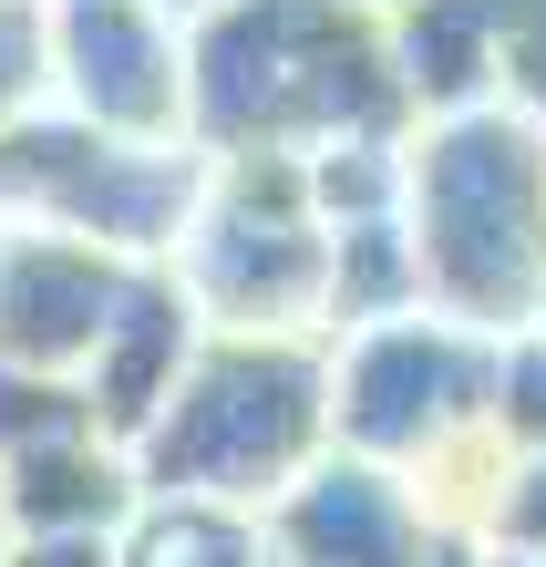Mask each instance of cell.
Here are the masks:
<instances>
[{
  "label": "cell",
  "mask_w": 546,
  "mask_h": 567,
  "mask_svg": "<svg viewBox=\"0 0 546 567\" xmlns=\"http://www.w3.org/2000/svg\"><path fill=\"white\" fill-rule=\"evenodd\" d=\"M382 31L340 0H217L186 31V145L196 155H310L402 135Z\"/></svg>",
  "instance_id": "6da1fadb"
},
{
  "label": "cell",
  "mask_w": 546,
  "mask_h": 567,
  "mask_svg": "<svg viewBox=\"0 0 546 567\" xmlns=\"http://www.w3.org/2000/svg\"><path fill=\"white\" fill-rule=\"evenodd\" d=\"M402 248H413L433 320L474 341L526 330L546 289V135L505 104L413 124L402 135Z\"/></svg>",
  "instance_id": "7a4b0ae2"
},
{
  "label": "cell",
  "mask_w": 546,
  "mask_h": 567,
  "mask_svg": "<svg viewBox=\"0 0 546 567\" xmlns=\"http://www.w3.org/2000/svg\"><path fill=\"white\" fill-rule=\"evenodd\" d=\"M330 454V351L320 341H196L165 413L124 444L134 495L268 516Z\"/></svg>",
  "instance_id": "3957f363"
},
{
  "label": "cell",
  "mask_w": 546,
  "mask_h": 567,
  "mask_svg": "<svg viewBox=\"0 0 546 567\" xmlns=\"http://www.w3.org/2000/svg\"><path fill=\"white\" fill-rule=\"evenodd\" d=\"M165 269L217 341H320L330 238L299 196V155H217Z\"/></svg>",
  "instance_id": "277c9868"
},
{
  "label": "cell",
  "mask_w": 546,
  "mask_h": 567,
  "mask_svg": "<svg viewBox=\"0 0 546 567\" xmlns=\"http://www.w3.org/2000/svg\"><path fill=\"white\" fill-rule=\"evenodd\" d=\"M330 351V454L423 475L433 454H454L464 433H485V341L433 310L340 330Z\"/></svg>",
  "instance_id": "5b68a950"
},
{
  "label": "cell",
  "mask_w": 546,
  "mask_h": 567,
  "mask_svg": "<svg viewBox=\"0 0 546 567\" xmlns=\"http://www.w3.org/2000/svg\"><path fill=\"white\" fill-rule=\"evenodd\" d=\"M42 104L73 114L83 135L186 145V31H165L145 0H42Z\"/></svg>",
  "instance_id": "8992f818"
},
{
  "label": "cell",
  "mask_w": 546,
  "mask_h": 567,
  "mask_svg": "<svg viewBox=\"0 0 546 567\" xmlns=\"http://www.w3.org/2000/svg\"><path fill=\"white\" fill-rule=\"evenodd\" d=\"M258 537H268V567H423L443 526L423 516L413 475L361 464V454H320L258 516Z\"/></svg>",
  "instance_id": "52a82bcc"
},
{
  "label": "cell",
  "mask_w": 546,
  "mask_h": 567,
  "mask_svg": "<svg viewBox=\"0 0 546 567\" xmlns=\"http://www.w3.org/2000/svg\"><path fill=\"white\" fill-rule=\"evenodd\" d=\"M114 289H124V258L52 238V227H0V361L73 382L93 330L114 320Z\"/></svg>",
  "instance_id": "ba28073f"
},
{
  "label": "cell",
  "mask_w": 546,
  "mask_h": 567,
  "mask_svg": "<svg viewBox=\"0 0 546 567\" xmlns=\"http://www.w3.org/2000/svg\"><path fill=\"white\" fill-rule=\"evenodd\" d=\"M196 341H207V320L186 310V289H176V269H124V289H114V320L93 330V351H83V413H93V433L124 454L134 433H145L155 413H165V392L186 382V361H196Z\"/></svg>",
  "instance_id": "9c48e42d"
},
{
  "label": "cell",
  "mask_w": 546,
  "mask_h": 567,
  "mask_svg": "<svg viewBox=\"0 0 546 567\" xmlns=\"http://www.w3.org/2000/svg\"><path fill=\"white\" fill-rule=\"evenodd\" d=\"M371 31H382V73L413 124L495 104V11L485 0H402Z\"/></svg>",
  "instance_id": "30bf717a"
},
{
  "label": "cell",
  "mask_w": 546,
  "mask_h": 567,
  "mask_svg": "<svg viewBox=\"0 0 546 567\" xmlns=\"http://www.w3.org/2000/svg\"><path fill=\"white\" fill-rule=\"evenodd\" d=\"M134 506H145V495H134V464L104 433H73V444H42V454L0 464V516H11V537H124Z\"/></svg>",
  "instance_id": "8fae6325"
},
{
  "label": "cell",
  "mask_w": 546,
  "mask_h": 567,
  "mask_svg": "<svg viewBox=\"0 0 546 567\" xmlns=\"http://www.w3.org/2000/svg\"><path fill=\"white\" fill-rule=\"evenodd\" d=\"M114 567H268V537H258V516L145 495L124 516V537H114Z\"/></svg>",
  "instance_id": "7c38bea8"
},
{
  "label": "cell",
  "mask_w": 546,
  "mask_h": 567,
  "mask_svg": "<svg viewBox=\"0 0 546 567\" xmlns=\"http://www.w3.org/2000/svg\"><path fill=\"white\" fill-rule=\"evenodd\" d=\"M485 444L495 454H546V330L485 341Z\"/></svg>",
  "instance_id": "4fadbf2b"
},
{
  "label": "cell",
  "mask_w": 546,
  "mask_h": 567,
  "mask_svg": "<svg viewBox=\"0 0 546 567\" xmlns=\"http://www.w3.org/2000/svg\"><path fill=\"white\" fill-rule=\"evenodd\" d=\"M73 433H93L83 382L11 372V361H0V464H11V454H42V444H73Z\"/></svg>",
  "instance_id": "5bb4252c"
},
{
  "label": "cell",
  "mask_w": 546,
  "mask_h": 567,
  "mask_svg": "<svg viewBox=\"0 0 546 567\" xmlns=\"http://www.w3.org/2000/svg\"><path fill=\"white\" fill-rule=\"evenodd\" d=\"M474 547L485 557H546V454L495 464V495L474 506Z\"/></svg>",
  "instance_id": "9a60e30c"
},
{
  "label": "cell",
  "mask_w": 546,
  "mask_h": 567,
  "mask_svg": "<svg viewBox=\"0 0 546 567\" xmlns=\"http://www.w3.org/2000/svg\"><path fill=\"white\" fill-rule=\"evenodd\" d=\"M495 104L546 135V0H526V11L495 31Z\"/></svg>",
  "instance_id": "2e32d148"
},
{
  "label": "cell",
  "mask_w": 546,
  "mask_h": 567,
  "mask_svg": "<svg viewBox=\"0 0 546 567\" xmlns=\"http://www.w3.org/2000/svg\"><path fill=\"white\" fill-rule=\"evenodd\" d=\"M42 0H0V124H21V114H42Z\"/></svg>",
  "instance_id": "e0dca14e"
},
{
  "label": "cell",
  "mask_w": 546,
  "mask_h": 567,
  "mask_svg": "<svg viewBox=\"0 0 546 567\" xmlns=\"http://www.w3.org/2000/svg\"><path fill=\"white\" fill-rule=\"evenodd\" d=\"M0 567H114V537H11Z\"/></svg>",
  "instance_id": "ac0fdd59"
},
{
  "label": "cell",
  "mask_w": 546,
  "mask_h": 567,
  "mask_svg": "<svg viewBox=\"0 0 546 567\" xmlns=\"http://www.w3.org/2000/svg\"><path fill=\"white\" fill-rule=\"evenodd\" d=\"M145 11H155L165 31H196V21H207V11H217V0H145Z\"/></svg>",
  "instance_id": "d6986e66"
},
{
  "label": "cell",
  "mask_w": 546,
  "mask_h": 567,
  "mask_svg": "<svg viewBox=\"0 0 546 567\" xmlns=\"http://www.w3.org/2000/svg\"><path fill=\"white\" fill-rule=\"evenodd\" d=\"M423 567H485V547H474V537H433V557Z\"/></svg>",
  "instance_id": "ffe728a7"
},
{
  "label": "cell",
  "mask_w": 546,
  "mask_h": 567,
  "mask_svg": "<svg viewBox=\"0 0 546 567\" xmlns=\"http://www.w3.org/2000/svg\"><path fill=\"white\" fill-rule=\"evenodd\" d=\"M340 11H361V21H382V11H402V0H340Z\"/></svg>",
  "instance_id": "44dd1931"
},
{
  "label": "cell",
  "mask_w": 546,
  "mask_h": 567,
  "mask_svg": "<svg viewBox=\"0 0 546 567\" xmlns=\"http://www.w3.org/2000/svg\"><path fill=\"white\" fill-rule=\"evenodd\" d=\"M485 567H546V557H485Z\"/></svg>",
  "instance_id": "7402d4cb"
},
{
  "label": "cell",
  "mask_w": 546,
  "mask_h": 567,
  "mask_svg": "<svg viewBox=\"0 0 546 567\" xmlns=\"http://www.w3.org/2000/svg\"><path fill=\"white\" fill-rule=\"evenodd\" d=\"M536 330H546V289H536Z\"/></svg>",
  "instance_id": "603a6c76"
},
{
  "label": "cell",
  "mask_w": 546,
  "mask_h": 567,
  "mask_svg": "<svg viewBox=\"0 0 546 567\" xmlns=\"http://www.w3.org/2000/svg\"><path fill=\"white\" fill-rule=\"evenodd\" d=\"M0 547H11V516H0Z\"/></svg>",
  "instance_id": "cb8c5ba5"
}]
</instances>
